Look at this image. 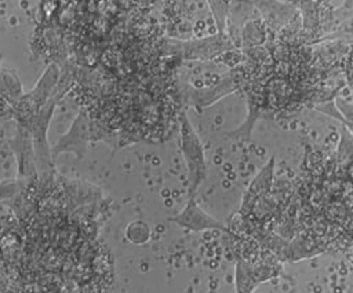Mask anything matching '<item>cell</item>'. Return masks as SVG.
I'll use <instances>...</instances> for the list:
<instances>
[{"mask_svg": "<svg viewBox=\"0 0 353 293\" xmlns=\"http://www.w3.org/2000/svg\"><path fill=\"white\" fill-rule=\"evenodd\" d=\"M181 124H182V150L188 161V168L190 172V177L193 180V188H194L200 183V180L204 177V172H205L203 149L185 113H182L181 116Z\"/></svg>", "mask_w": 353, "mask_h": 293, "instance_id": "1", "label": "cell"}, {"mask_svg": "<svg viewBox=\"0 0 353 293\" xmlns=\"http://www.w3.org/2000/svg\"><path fill=\"white\" fill-rule=\"evenodd\" d=\"M276 274L274 267L269 264H252L250 261H239L236 271L237 293H251V290L262 281Z\"/></svg>", "mask_w": 353, "mask_h": 293, "instance_id": "2", "label": "cell"}, {"mask_svg": "<svg viewBox=\"0 0 353 293\" xmlns=\"http://www.w3.org/2000/svg\"><path fill=\"white\" fill-rule=\"evenodd\" d=\"M171 220L188 230H192V231H200V230H205V228H221L223 231H228L221 223H218L216 220L210 217L205 212H203L196 205L193 198H190L186 208Z\"/></svg>", "mask_w": 353, "mask_h": 293, "instance_id": "3", "label": "cell"}, {"mask_svg": "<svg viewBox=\"0 0 353 293\" xmlns=\"http://www.w3.org/2000/svg\"><path fill=\"white\" fill-rule=\"evenodd\" d=\"M125 237L135 245L146 243L150 238V228L143 221H132L125 228Z\"/></svg>", "mask_w": 353, "mask_h": 293, "instance_id": "4", "label": "cell"}, {"mask_svg": "<svg viewBox=\"0 0 353 293\" xmlns=\"http://www.w3.org/2000/svg\"><path fill=\"white\" fill-rule=\"evenodd\" d=\"M336 105H338V107H339V111H341V114L343 116V118H345V125H346V128L349 129V132L350 133H353V103H349V102H346V100H343V99H338L336 100Z\"/></svg>", "mask_w": 353, "mask_h": 293, "instance_id": "5", "label": "cell"}, {"mask_svg": "<svg viewBox=\"0 0 353 293\" xmlns=\"http://www.w3.org/2000/svg\"><path fill=\"white\" fill-rule=\"evenodd\" d=\"M352 263H353V256H352Z\"/></svg>", "mask_w": 353, "mask_h": 293, "instance_id": "6", "label": "cell"}]
</instances>
